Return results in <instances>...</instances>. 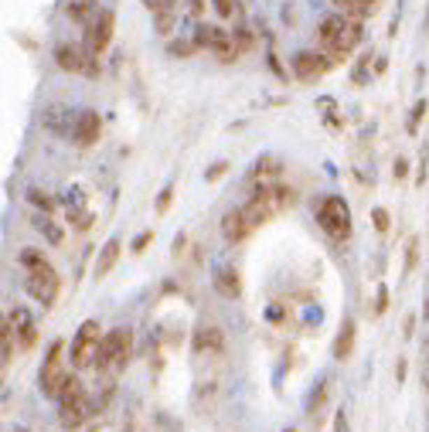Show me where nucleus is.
I'll list each match as a JSON object with an SVG mask.
<instances>
[{"label":"nucleus","instance_id":"obj_27","mask_svg":"<svg viewBox=\"0 0 429 432\" xmlns=\"http://www.w3.org/2000/svg\"><path fill=\"white\" fill-rule=\"evenodd\" d=\"M385 306H388V289L381 286V289H378V313H385Z\"/></svg>","mask_w":429,"mask_h":432},{"label":"nucleus","instance_id":"obj_26","mask_svg":"<svg viewBox=\"0 0 429 432\" xmlns=\"http://www.w3.org/2000/svg\"><path fill=\"white\" fill-rule=\"evenodd\" d=\"M194 48H198L194 41H191V45H188V41H181V45H170V51H174V55H191Z\"/></svg>","mask_w":429,"mask_h":432},{"label":"nucleus","instance_id":"obj_19","mask_svg":"<svg viewBox=\"0 0 429 432\" xmlns=\"http://www.w3.org/2000/svg\"><path fill=\"white\" fill-rule=\"evenodd\" d=\"M426 116V99H419L416 106H412V120H409V133H416L419 129V120Z\"/></svg>","mask_w":429,"mask_h":432},{"label":"nucleus","instance_id":"obj_12","mask_svg":"<svg viewBox=\"0 0 429 432\" xmlns=\"http://www.w3.org/2000/svg\"><path fill=\"white\" fill-rule=\"evenodd\" d=\"M89 415H92V405H89V395H85V398H75V402H61L58 422H61L65 429H79Z\"/></svg>","mask_w":429,"mask_h":432},{"label":"nucleus","instance_id":"obj_32","mask_svg":"<svg viewBox=\"0 0 429 432\" xmlns=\"http://www.w3.org/2000/svg\"><path fill=\"white\" fill-rule=\"evenodd\" d=\"M426 317H429V303H426Z\"/></svg>","mask_w":429,"mask_h":432},{"label":"nucleus","instance_id":"obj_18","mask_svg":"<svg viewBox=\"0 0 429 432\" xmlns=\"http://www.w3.org/2000/svg\"><path fill=\"white\" fill-rule=\"evenodd\" d=\"M75 398H85V388H82L79 378H65V384H61V391H58V402H75Z\"/></svg>","mask_w":429,"mask_h":432},{"label":"nucleus","instance_id":"obj_15","mask_svg":"<svg viewBox=\"0 0 429 432\" xmlns=\"http://www.w3.org/2000/svg\"><path fill=\"white\" fill-rule=\"evenodd\" d=\"M119 252H123V245H119V238H109L106 245H103V252H99V259H96V280H103V276H109V269L116 266V259H119Z\"/></svg>","mask_w":429,"mask_h":432},{"label":"nucleus","instance_id":"obj_34","mask_svg":"<svg viewBox=\"0 0 429 432\" xmlns=\"http://www.w3.org/2000/svg\"><path fill=\"white\" fill-rule=\"evenodd\" d=\"M290 432H293V429H290Z\"/></svg>","mask_w":429,"mask_h":432},{"label":"nucleus","instance_id":"obj_21","mask_svg":"<svg viewBox=\"0 0 429 432\" xmlns=\"http://www.w3.org/2000/svg\"><path fill=\"white\" fill-rule=\"evenodd\" d=\"M150 242H154V231H140V235L133 238V252H143Z\"/></svg>","mask_w":429,"mask_h":432},{"label":"nucleus","instance_id":"obj_28","mask_svg":"<svg viewBox=\"0 0 429 432\" xmlns=\"http://www.w3.org/2000/svg\"><path fill=\"white\" fill-rule=\"evenodd\" d=\"M170 24H174V21H170V14H157V27H161L163 34L170 31Z\"/></svg>","mask_w":429,"mask_h":432},{"label":"nucleus","instance_id":"obj_17","mask_svg":"<svg viewBox=\"0 0 429 432\" xmlns=\"http://www.w3.org/2000/svg\"><path fill=\"white\" fill-rule=\"evenodd\" d=\"M10 324H14V331H21L24 344H31V340H34V327H31V317H27V310H14V313H10Z\"/></svg>","mask_w":429,"mask_h":432},{"label":"nucleus","instance_id":"obj_29","mask_svg":"<svg viewBox=\"0 0 429 432\" xmlns=\"http://www.w3.org/2000/svg\"><path fill=\"white\" fill-rule=\"evenodd\" d=\"M225 167H228V164H214L212 171H208V180H214V178H221V174H225Z\"/></svg>","mask_w":429,"mask_h":432},{"label":"nucleus","instance_id":"obj_25","mask_svg":"<svg viewBox=\"0 0 429 432\" xmlns=\"http://www.w3.org/2000/svg\"><path fill=\"white\" fill-rule=\"evenodd\" d=\"M38 229H45V235H48L52 242H61V231H58V229H52L48 222H38Z\"/></svg>","mask_w":429,"mask_h":432},{"label":"nucleus","instance_id":"obj_14","mask_svg":"<svg viewBox=\"0 0 429 432\" xmlns=\"http://www.w3.org/2000/svg\"><path fill=\"white\" fill-rule=\"evenodd\" d=\"M214 289H218L225 300H235L242 293L239 273H235V269H218V273H214Z\"/></svg>","mask_w":429,"mask_h":432},{"label":"nucleus","instance_id":"obj_23","mask_svg":"<svg viewBox=\"0 0 429 432\" xmlns=\"http://www.w3.org/2000/svg\"><path fill=\"white\" fill-rule=\"evenodd\" d=\"M416 269V238L409 242V255H405V273H412Z\"/></svg>","mask_w":429,"mask_h":432},{"label":"nucleus","instance_id":"obj_22","mask_svg":"<svg viewBox=\"0 0 429 432\" xmlns=\"http://www.w3.org/2000/svg\"><path fill=\"white\" fill-rule=\"evenodd\" d=\"M170 198H174V187H170V184H167V187H163L161 191V198H157V211H167V208H170Z\"/></svg>","mask_w":429,"mask_h":432},{"label":"nucleus","instance_id":"obj_30","mask_svg":"<svg viewBox=\"0 0 429 432\" xmlns=\"http://www.w3.org/2000/svg\"><path fill=\"white\" fill-rule=\"evenodd\" d=\"M405 167H409V164H405L402 157H399V160H395V178H402V174H405Z\"/></svg>","mask_w":429,"mask_h":432},{"label":"nucleus","instance_id":"obj_9","mask_svg":"<svg viewBox=\"0 0 429 432\" xmlns=\"http://www.w3.org/2000/svg\"><path fill=\"white\" fill-rule=\"evenodd\" d=\"M334 65H337V62H334L330 55H314V51H300V55H293V72H296V78H303V82H310V78L330 72Z\"/></svg>","mask_w":429,"mask_h":432},{"label":"nucleus","instance_id":"obj_8","mask_svg":"<svg viewBox=\"0 0 429 432\" xmlns=\"http://www.w3.org/2000/svg\"><path fill=\"white\" fill-rule=\"evenodd\" d=\"M112 24H116L112 10H99V14L89 21V31H85V48L92 51V55H99V51L112 41Z\"/></svg>","mask_w":429,"mask_h":432},{"label":"nucleus","instance_id":"obj_33","mask_svg":"<svg viewBox=\"0 0 429 432\" xmlns=\"http://www.w3.org/2000/svg\"><path fill=\"white\" fill-rule=\"evenodd\" d=\"M426 391H429V378H426Z\"/></svg>","mask_w":429,"mask_h":432},{"label":"nucleus","instance_id":"obj_5","mask_svg":"<svg viewBox=\"0 0 429 432\" xmlns=\"http://www.w3.org/2000/svg\"><path fill=\"white\" fill-rule=\"evenodd\" d=\"M103 327L96 324V320H85L75 333V340H72V364L75 368H89V364H96V354H99V344H103Z\"/></svg>","mask_w":429,"mask_h":432},{"label":"nucleus","instance_id":"obj_13","mask_svg":"<svg viewBox=\"0 0 429 432\" xmlns=\"http://www.w3.org/2000/svg\"><path fill=\"white\" fill-rule=\"evenodd\" d=\"M354 337H358V327H354V320H344L341 324V333H337V340H334V357L337 361H348L351 351H354Z\"/></svg>","mask_w":429,"mask_h":432},{"label":"nucleus","instance_id":"obj_24","mask_svg":"<svg viewBox=\"0 0 429 432\" xmlns=\"http://www.w3.org/2000/svg\"><path fill=\"white\" fill-rule=\"evenodd\" d=\"M214 10H218L221 17H232V0H214Z\"/></svg>","mask_w":429,"mask_h":432},{"label":"nucleus","instance_id":"obj_1","mask_svg":"<svg viewBox=\"0 0 429 432\" xmlns=\"http://www.w3.org/2000/svg\"><path fill=\"white\" fill-rule=\"evenodd\" d=\"M321 45L327 48V55L334 62H344L351 55V48L361 41V21H348L344 14H334L321 24Z\"/></svg>","mask_w":429,"mask_h":432},{"label":"nucleus","instance_id":"obj_10","mask_svg":"<svg viewBox=\"0 0 429 432\" xmlns=\"http://www.w3.org/2000/svg\"><path fill=\"white\" fill-rule=\"evenodd\" d=\"M99 129H103L99 113H96V109H82L79 116H75V129H72L75 147H92V143L99 140Z\"/></svg>","mask_w":429,"mask_h":432},{"label":"nucleus","instance_id":"obj_20","mask_svg":"<svg viewBox=\"0 0 429 432\" xmlns=\"http://www.w3.org/2000/svg\"><path fill=\"white\" fill-rule=\"evenodd\" d=\"M372 222H375L378 231H388V211H385V208H375V211H372Z\"/></svg>","mask_w":429,"mask_h":432},{"label":"nucleus","instance_id":"obj_6","mask_svg":"<svg viewBox=\"0 0 429 432\" xmlns=\"http://www.w3.org/2000/svg\"><path fill=\"white\" fill-rule=\"evenodd\" d=\"M27 289H31V296L41 300V303H52L54 296H58V273L48 266V259L27 269Z\"/></svg>","mask_w":429,"mask_h":432},{"label":"nucleus","instance_id":"obj_7","mask_svg":"<svg viewBox=\"0 0 429 432\" xmlns=\"http://www.w3.org/2000/svg\"><path fill=\"white\" fill-rule=\"evenodd\" d=\"M92 51H82L79 45H61V48L54 51V62H58V69H65V72H89V75H96L99 72V65H92Z\"/></svg>","mask_w":429,"mask_h":432},{"label":"nucleus","instance_id":"obj_3","mask_svg":"<svg viewBox=\"0 0 429 432\" xmlns=\"http://www.w3.org/2000/svg\"><path fill=\"white\" fill-rule=\"evenodd\" d=\"M317 222L327 235L334 238H348L351 235V208L344 198H323L317 208Z\"/></svg>","mask_w":429,"mask_h":432},{"label":"nucleus","instance_id":"obj_16","mask_svg":"<svg viewBox=\"0 0 429 432\" xmlns=\"http://www.w3.org/2000/svg\"><path fill=\"white\" fill-rule=\"evenodd\" d=\"M194 351H221V331L218 327H205L194 333Z\"/></svg>","mask_w":429,"mask_h":432},{"label":"nucleus","instance_id":"obj_31","mask_svg":"<svg viewBox=\"0 0 429 432\" xmlns=\"http://www.w3.org/2000/svg\"><path fill=\"white\" fill-rule=\"evenodd\" d=\"M412 327H416V317H405V337H412Z\"/></svg>","mask_w":429,"mask_h":432},{"label":"nucleus","instance_id":"obj_4","mask_svg":"<svg viewBox=\"0 0 429 432\" xmlns=\"http://www.w3.org/2000/svg\"><path fill=\"white\" fill-rule=\"evenodd\" d=\"M65 344L61 340H54L52 347H48V357H45V364H41V375H38V388H41V395H48V398H58V391H61V384H65Z\"/></svg>","mask_w":429,"mask_h":432},{"label":"nucleus","instance_id":"obj_2","mask_svg":"<svg viewBox=\"0 0 429 432\" xmlns=\"http://www.w3.org/2000/svg\"><path fill=\"white\" fill-rule=\"evenodd\" d=\"M130 344H133V333L130 331H109L99 344V354H96V371H106V368H123L130 361Z\"/></svg>","mask_w":429,"mask_h":432},{"label":"nucleus","instance_id":"obj_11","mask_svg":"<svg viewBox=\"0 0 429 432\" xmlns=\"http://www.w3.org/2000/svg\"><path fill=\"white\" fill-rule=\"evenodd\" d=\"M252 229H256V225L249 222L245 208H235V211H228V215L221 218V235H225L228 242H242V238H245Z\"/></svg>","mask_w":429,"mask_h":432}]
</instances>
